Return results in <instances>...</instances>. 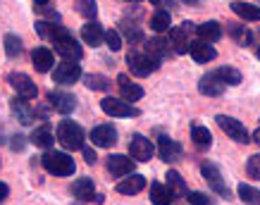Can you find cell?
Listing matches in <instances>:
<instances>
[{"label":"cell","instance_id":"1","mask_svg":"<svg viewBox=\"0 0 260 205\" xmlns=\"http://www.w3.org/2000/svg\"><path fill=\"white\" fill-rule=\"evenodd\" d=\"M36 31H39L41 39H48L55 46V53L62 57V60L79 62L81 57H84V50H81L79 41L72 36L70 29L55 26V24H50V22H36Z\"/></svg>","mask_w":260,"mask_h":205},{"label":"cell","instance_id":"2","mask_svg":"<svg viewBox=\"0 0 260 205\" xmlns=\"http://www.w3.org/2000/svg\"><path fill=\"white\" fill-rule=\"evenodd\" d=\"M41 165L48 174H55V177H72L77 169L74 160L62 150H46V155L41 158Z\"/></svg>","mask_w":260,"mask_h":205},{"label":"cell","instance_id":"3","mask_svg":"<svg viewBox=\"0 0 260 205\" xmlns=\"http://www.w3.org/2000/svg\"><path fill=\"white\" fill-rule=\"evenodd\" d=\"M57 141L64 150H81L84 148V129L72 119H62L57 124Z\"/></svg>","mask_w":260,"mask_h":205},{"label":"cell","instance_id":"4","mask_svg":"<svg viewBox=\"0 0 260 205\" xmlns=\"http://www.w3.org/2000/svg\"><path fill=\"white\" fill-rule=\"evenodd\" d=\"M126 64H129V72L134 77H148L160 67V62H155L153 57L146 53V50H129L126 53Z\"/></svg>","mask_w":260,"mask_h":205},{"label":"cell","instance_id":"5","mask_svg":"<svg viewBox=\"0 0 260 205\" xmlns=\"http://www.w3.org/2000/svg\"><path fill=\"white\" fill-rule=\"evenodd\" d=\"M191 33H196V24L193 22H181L170 31V46L177 55H186L191 46Z\"/></svg>","mask_w":260,"mask_h":205},{"label":"cell","instance_id":"6","mask_svg":"<svg viewBox=\"0 0 260 205\" xmlns=\"http://www.w3.org/2000/svg\"><path fill=\"white\" fill-rule=\"evenodd\" d=\"M201 174H203V179L208 182V186L217 193V196H222V198H232V191H229V186H227V182H224V177H222V172H220V167L215 165V162H208L205 160L203 165H201Z\"/></svg>","mask_w":260,"mask_h":205},{"label":"cell","instance_id":"7","mask_svg":"<svg viewBox=\"0 0 260 205\" xmlns=\"http://www.w3.org/2000/svg\"><path fill=\"white\" fill-rule=\"evenodd\" d=\"M79 79H81V64L72 62V60H62L53 72V84H60V86H72Z\"/></svg>","mask_w":260,"mask_h":205},{"label":"cell","instance_id":"8","mask_svg":"<svg viewBox=\"0 0 260 205\" xmlns=\"http://www.w3.org/2000/svg\"><path fill=\"white\" fill-rule=\"evenodd\" d=\"M215 122L220 124V129L229 136V139H232V141H237V143H251V134L246 131V126L241 124L239 119L227 117V115H217V119H215Z\"/></svg>","mask_w":260,"mask_h":205},{"label":"cell","instance_id":"9","mask_svg":"<svg viewBox=\"0 0 260 205\" xmlns=\"http://www.w3.org/2000/svg\"><path fill=\"white\" fill-rule=\"evenodd\" d=\"M153 153H155V146H153L150 139H146L143 134H132V139H129V155H132V160L148 162L153 158Z\"/></svg>","mask_w":260,"mask_h":205},{"label":"cell","instance_id":"10","mask_svg":"<svg viewBox=\"0 0 260 205\" xmlns=\"http://www.w3.org/2000/svg\"><path fill=\"white\" fill-rule=\"evenodd\" d=\"M8 84L15 88V93L19 95V98H24V100H31V98L39 95V88H36V84L31 81V77H26L22 72L8 74Z\"/></svg>","mask_w":260,"mask_h":205},{"label":"cell","instance_id":"11","mask_svg":"<svg viewBox=\"0 0 260 205\" xmlns=\"http://www.w3.org/2000/svg\"><path fill=\"white\" fill-rule=\"evenodd\" d=\"M101 110L105 115H110V117H136L139 115V110L132 102L122 100V98H110V95L101 100Z\"/></svg>","mask_w":260,"mask_h":205},{"label":"cell","instance_id":"12","mask_svg":"<svg viewBox=\"0 0 260 205\" xmlns=\"http://www.w3.org/2000/svg\"><path fill=\"white\" fill-rule=\"evenodd\" d=\"M224 88H227V84H224V79L220 77V72H208V74H203L201 77V81H198V91L203 95H208V98H215V95H222L224 93Z\"/></svg>","mask_w":260,"mask_h":205},{"label":"cell","instance_id":"13","mask_svg":"<svg viewBox=\"0 0 260 205\" xmlns=\"http://www.w3.org/2000/svg\"><path fill=\"white\" fill-rule=\"evenodd\" d=\"M158 155H160V160H162V162L172 165V162L181 160L184 148H181L174 139H170V136H160V139H158Z\"/></svg>","mask_w":260,"mask_h":205},{"label":"cell","instance_id":"14","mask_svg":"<svg viewBox=\"0 0 260 205\" xmlns=\"http://www.w3.org/2000/svg\"><path fill=\"white\" fill-rule=\"evenodd\" d=\"M48 102H50V108L55 112H60V115H70V112H74V108H77V98L72 93H67V91H50V93H48Z\"/></svg>","mask_w":260,"mask_h":205},{"label":"cell","instance_id":"15","mask_svg":"<svg viewBox=\"0 0 260 205\" xmlns=\"http://www.w3.org/2000/svg\"><path fill=\"white\" fill-rule=\"evenodd\" d=\"M91 141H93V146H98V148H110V146L117 143V129H115L112 124L93 126V131H91Z\"/></svg>","mask_w":260,"mask_h":205},{"label":"cell","instance_id":"16","mask_svg":"<svg viewBox=\"0 0 260 205\" xmlns=\"http://www.w3.org/2000/svg\"><path fill=\"white\" fill-rule=\"evenodd\" d=\"M134 162H136V160L115 153V155H110V158H108V172H110L112 177H117V179H119V177H126V174L134 172Z\"/></svg>","mask_w":260,"mask_h":205},{"label":"cell","instance_id":"17","mask_svg":"<svg viewBox=\"0 0 260 205\" xmlns=\"http://www.w3.org/2000/svg\"><path fill=\"white\" fill-rule=\"evenodd\" d=\"M117 86H119V93H122V100L136 102V100H141L143 98V88L139 86V84H134L126 74H119L117 77Z\"/></svg>","mask_w":260,"mask_h":205},{"label":"cell","instance_id":"18","mask_svg":"<svg viewBox=\"0 0 260 205\" xmlns=\"http://www.w3.org/2000/svg\"><path fill=\"white\" fill-rule=\"evenodd\" d=\"M146 189V177L143 174H126V179H119L117 184V193H122V196H134V193H139V191Z\"/></svg>","mask_w":260,"mask_h":205},{"label":"cell","instance_id":"19","mask_svg":"<svg viewBox=\"0 0 260 205\" xmlns=\"http://www.w3.org/2000/svg\"><path fill=\"white\" fill-rule=\"evenodd\" d=\"M189 53H191V57H193L198 64L213 62L215 57H217V50H215L210 43H205V41H191Z\"/></svg>","mask_w":260,"mask_h":205},{"label":"cell","instance_id":"20","mask_svg":"<svg viewBox=\"0 0 260 205\" xmlns=\"http://www.w3.org/2000/svg\"><path fill=\"white\" fill-rule=\"evenodd\" d=\"M31 62L34 67H36V72H41V74H46V72L53 70V64H55V57H53V50L46 46L41 48H34L31 53Z\"/></svg>","mask_w":260,"mask_h":205},{"label":"cell","instance_id":"21","mask_svg":"<svg viewBox=\"0 0 260 205\" xmlns=\"http://www.w3.org/2000/svg\"><path fill=\"white\" fill-rule=\"evenodd\" d=\"M143 50L148 53L155 62H162V60H167L170 57V41H165V39H160V36H155V39H150V41H146V46H143Z\"/></svg>","mask_w":260,"mask_h":205},{"label":"cell","instance_id":"22","mask_svg":"<svg viewBox=\"0 0 260 205\" xmlns=\"http://www.w3.org/2000/svg\"><path fill=\"white\" fill-rule=\"evenodd\" d=\"M10 108H12V112L17 115V119H19V124H24V126H29V124H34V119H36V112L29 108V102L24 100V98H12L10 100Z\"/></svg>","mask_w":260,"mask_h":205},{"label":"cell","instance_id":"23","mask_svg":"<svg viewBox=\"0 0 260 205\" xmlns=\"http://www.w3.org/2000/svg\"><path fill=\"white\" fill-rule=\"evenodd\" d=\"M81 39L88 46H101L103 41H105V31H103V26L95 19H91V22H86L81 26Z\"/></svg>","mask_w":260,"mask_h":205},{"label":"cell","instance_id":"24","mask_svg":"<svg viewBox=\"0 0 260 205\" xmlns=\"http://www.w3.org/2000/svg\"><path fill=\"white\" fill-rule=\"evenodd\" d=\"M196 33H198V41H205V43H217L222 39V26L215 19L210 22H203L196 26Z\"/></svg>","mask_w":260,"mask_h":205},{"label":"cell","instance_id":"25","mask_svg":"<svg viewBox=\"0 0 260 205\" xmlns=\"http://www.w3.org/2000/svg\"><path fill=\"white\" fill-rule=\"evenodd\" d=\"M72 193L74 198H79V200H93L95 198V184L91 177H81L77 182L72 184Z\"/></svg>","mask_w":260,"mask_h":205},{"label":"cell","instance_id":"26","mask_svg":"<svg viewBox=\"0 0 260 205\" xmlns=\"http://www.w3.org/2000/svg\"><path fill=\"white\" fill-rule=\"evenodd\" d=\"M29 141H31L36 148H50L53 141H55V139H53V129H50V124L43 122L41 126H36V129L31 131V139H29Z\"/></svg>","mask_w":260,"mask_h":205},{"label":"cell","instance_id":"27","mask_svg":"<svg viewBox=\"0 0 260 205\" xmlns=\"http://www.w3.org/2000/svg\"><path fill=\"white\" fill-rule=\"evenodd\" d=\"M191 141L196 146L198 150H208L213 146V134H210V129L203 124H193L191 126Z\"/></svg>","mask_w":260,"mask_h":205},{"label":"cell","instance_id":"28","mask_svg":"<svg viewBox=\"0 0 260 205\" xmlns=\"http://www.w3.org/2000/svg\"><path fill=\"white\" fill-rule=\"evenodd\" d=\"M227 33L232 36V39L237 41L239 46H251L253 43V33L248 26H244V24H237V22H227Z\"/></svg>","mask_w":260,"mask_h":205},{"label":"cell","instance_id":"29","mask_svg":"<svg viewBox=\"0 0 260 205\" xmlns=\"http://www.w3.org/2000/svg\"><path fill=\"white\" fill-rule=\"evenodd\" d=\"M165 179H167V189L172 191L174 198H186L189 189H186V182H184V177H181L177 169H170Z\"/></svg>","mask_w":260,"mask_h":205},{"label":"cell","instance_id":"30","mask_svg":"<svg viewBox=\"0 0 260 205\" xmlns=\"http://www.w3.org/2000/svg\"><path fill=\"white\" fill-rule=\"evenodd\" d=\"M172 200H174L172 191L167 189L165 184H158V182L150 184V203L153 205H170Z\"/></svg>","mask_w":260,"mask_h":205},{"label":"cell","instance_id":"31","mask_svg":"<svg viewBox=\"0 0 260 205\" xmlns=\"http://www.w3.org/2000/svg\"><path fill=\"white\" fill-rule=\"evenodd\" d=\"M229 8L234 10L241 19H246V22H260V8H255V5H251V3H232Z\"/></svg>","mask_w":260,"mask_h":205},{"label":"cell","instance_id":"32","mask_svg":"<svg viewBox=\"0 0 260 205\" xmlns=\"http://www.w3.org/2000/svg\"><path fill=\"white\" fill-rule=\"evenodd\" d=\"M237 193H239V198H241L244 205H260V191L248 186V184H239Z\"/></svg>","mask_w":260,"mask_h":205},{"label":"cell","instance_id":"33","mask_svg":"<svg viewBox=\"0 0 260 205\" xmlns=\"http://www.w3.org/2000/svg\"><path fill=\"white\" fill-rule=\"evenodd\" d=\"M170 22H172L170 12H167V10H158V12L153 15V19H150V29L155 33H162L170 29Z\"/></svg>","mask_w":260,"mask_h":205},{"label":"cell","instance_id":"34","mask_svg":"<svg viewBox=\"0 0 260 205\" xmlns=\"http://www.w3.org/2000/svg\"><path fill=\"white\" fill-rule=\"evenodd\" d=\"M84 84H86V88H91V91H108V88L112 86V81L108 79V77H103V74H86V77H84Z\"/></svg>","mask_w":260,"mask_h":205},{"label":"cell","instance_id":"35","mask_svg":"<svg viewBox=\"0 0 260 205\" xmlns=\"http://www.w3.org/2000/svg\"><path fill=\"white\" fill-rule=\"evenodd\" d=\"M74 8H77V12H79L81 17H86L88 22L95 19V15H98V3H95V0H77Z\"/></svg>","mask_w":260,"mask_h":205},{"label":"cell","instance_id":"36","mask_svg":"<svg viewBox=\"0 0 260 205\" xmlns=\"http://www.w3.org/2000/svg\"><path fill=\"white\" fill-rule=\"evenodd\" d=\"M3 43H5V55H8L10 60H15V57L22 53V41H19V36H15V33H8Z\"/></svg>","mask_w":260,"mask_h":205},{"label":"cell","instance_id":"37","mask_svg":"<svg viewBox=\"0 0 260 205\" xmlns=\"http://www.w3.org/2000/svg\"><path fill=\"white\" fill-rule=\"evenodd\" d=\"M220 77L224 79V84L227 86H239L241 84V72L234 70V67H229V64H224V67H220Z\"/></svg>","mask_w":260,"mask_h":205},{"label":"cell","instance_id":"38","mask_svg":"<svg viewBox=\"0 0 260 205\" xmlns=\"http://www.w3.org/2000/svg\"><path fill=\"white\" fill-rule=\"evenodd\" d=\"M246 172H248L251 179H258L260 182V153H255V155L248 158V162H246Z\"/></svg>","mask_w":260,"mask_h":205},{"label":"cell","instance_id":"39","mask_svg":"<svg viewBox=\"0 0 260 205\" xmlns=\"http://www.w3.org/2000/svg\"><path fill=\"white\" fill-rule=\"evenodd\" d=\"M105 46L110 48L112 53H117L119 48H122V36H119V31H115V29L105 31Z\"/></svg>","mask_w":260,"mask_h":205},{"label":"cell","instance_id":"40","mask_svg":"<svg viewBox=\"0 0 260 205\" xmlns=\"http://www.w3.org/2000/svg\"><path fill=\"white\" fill-rule=\"evenodd\" d=\"M186 200H189L191 205H213V200L205 196V193H201V191H189V193H186Z\"/></svg>","mask_w":260,"mask_h":205},{"label":"cell","instance_id":"41","mask_svg":"<svg viewBox=\"0 0 260 205\" xmlns=\"http://www.w3.org/2000/svg\"><path fill=\"white\" fill-rule=\"evenodd\" d=\"M124 33H126V39L132 41V43H139V41L143 39V33L139 26H124Z\"/></svg>","mask_w":260,"mask_h":205},{"label":"cell","instance_id":"42","mask_svg":"<svg viewBox=\"0 0 260 205\" xmlns=\"http://www.w3.org/2000/svg\"><path fill=\"white\" fill-rule=\"evenodd\" d=\"M36 12H39V15H46L48 19H53V22H60V15H57L55 10H50L48 5H39V8H36Z\"/></svg>","mask_w":260,"mask_h":205},{"label":"cell","instance_id":"43","mask_svg":"<svg viewBox=\"0 0 260 205\" xmlns=\"http://www.w3.org/2000/svg\"><path fill=\"white\" fill-rule=\"evenodd\" d=\"M81 153H84V160H86L88 165H95V160H98V155H95L93 148H88V146H84L81 148Z\"/></svg>","mask_w":260,"mask_h":205},{"label":"cell","instance_id":"44","mask_svg":"<svg viewBox=\"0 0 260 205\" xmlns=\"http://www.w3.org/2000/svg\"><path fill=\"white\" fill-rule=\"evenodd\" d=\"M12 150H24V146H26V139L24 136H12Z\"/></svg>","mask_w":260,"mask_h":205},{"label":"cell","instance_id":"45","mask_svg":"<svg viewBox=\"0 0 260 205\" xmlns=\"http://www.w3.org/2000/svg\"><path fill=\"white\" fill-rule=\"evenodd\" d=\"M150 3H153L158 10H165L167 5H172V0H150Z\"/></svg>","mask_w":260,"mask_h":205},{"label":"cell","instance_id":"46","mask_svg":"<svg viewBox=\"0 0 260 205\" xmlns=\"http://www.w3.org/2000/svg\"><path fill=\"white\" fill-rule=\"evenodd\" d=\"M8 196H10V186H8V184L0 182V200H5Z\"/></svg>","mask_w":260,"mask_h":205},{"label":"cell","instance_id":"47","mask_svg":"<svg viewBox=\"0 0 260 205\" xmlns=\"http://www.w3.org/2000/svg\"><path fill=\"white\" fill-rule=\"evenodd\" d=\"M251 139H253V143H258V146H260V126L251 134Z\"/></svg>","mask_w":260,"mask_h":205},{"label":"cell","instance_id":"48","mask_svg":"<svg viewBox=\"0 0 260 205\" xmlns=\"http://www.w3.org/2000/svg\"><path fill=\"white\" fill-rule=\"evenodd\" d=\"M184 3H186V5H198L201 0H184Z\"/></svg>","mask_w":260,"mask_h":205},{"label":"cell","instance_id":"49","mask_svg":"<svg viewBox=\"0 0 260 205\" xmlns=\"http://www.w3.org/2000/svg\"><path fill=\"white\" fill-rule=\"evenodd\" d=\"M34 3H36V5H48L50 0H34Z\"/></svg>","mask_w":260,"mask_h":205},{"label":"cell","instance_id":"50","mask_svg":"<svg viewBox=\"0 0 260 205\" xmlns=\"http://www.w3.org/2000/svg\"><path fill=\"white\" fill-rule=\"evenodd\" d=\"M124 3H141V0H124Z\"/></svg>","mask_w":260,"mask_h":205},{"label":"cell","instance_id":"51","mask_svg":"<svg viewBox=\"0 0 260 205\" xmlns=\"http://www.w3.org/2000/svg\"><path fill=\"white\" fill-rule=\"evenodd\" d=\"M255 55H258V60H260V48H258V53H255Z\"/></svg>","mask_w":260,"mask_h":205}]
</instances>
